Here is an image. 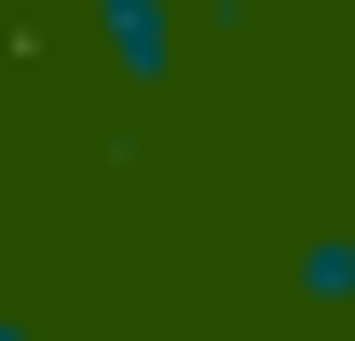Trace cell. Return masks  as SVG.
I'll return each mask as SVG.
<instances>
[{
  "label": "cell",
  "instance_id": "6da1fadb",
  "mask_svg": "<svg viewBox=\"0 0 355 341\" xmlns=\"http://www.w3.org/2000/svg\"><path fill=\"white\" fill-rule=\"evenodd\" d=\"M96 55L123 82H164L178 69V0H96Z\"/></svg>",
  "mask_w": 355,
  "mask_h": 341
},
{
  "label": "cell",
  "instance_id": "7a4b0ae2",
  "mask_svg": "<svg viewBox=\"0 0 355 341\" xmlns=\"http://www.w3.org/2000/svg\"><path fill=\"white\" fill-rule=\"evenodd\" d=\"M287 287H301L314 314H328V300H355V232H314V246H301V273H287Z\"/></svg>",
  "mask_w": 355,
  "mask_h": 341
},
{
  "label": "cell",
  "instance_id": "3957f363",
  "mask_svg": "<svg viewBox=\"0 0 355 341\" xmlns=\"http://www.w3.org/2000/svg\"><path fill=\"white\" fill-rule=\"evenodd\" d=\"M0 341H28V328H14V314H0Z\"/></svg>",
  "mask_w": 355,
  "mask_h": 341
}]
</instances>
